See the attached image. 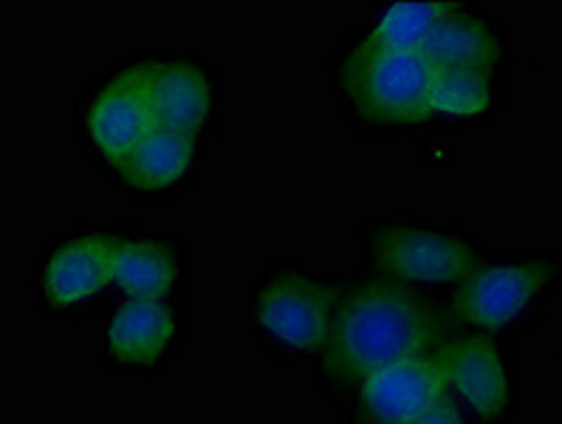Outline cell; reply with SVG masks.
Listing matches in <instances>:
<instances>
[{"label":"cell","mask_w":562,"mask_h":424,"mask_svg":"<svg viewBox=\"0 0 562 424\" xmlns=\"http://www.w3.org/2000/svg\"><path fill=\"white\" fill-rule=\"evenodd\" d=\"M452 332L450 298L384 278L362 264L342 269L331 334L308 365L314 388L328 404L342 402L368 373L432 354Z\"/></svg>","instance_id":"6da1fadb"},{"label":"cell","mask_w":562,"mask_h":424,"mask_svg":"<svg viewBox=\"0 0 562 424\" xmlns=\"http://www.w3.org/2000/svg\"><path fill=\"white\" fill-rule=\"evenodd\" d=\"M438 68L424 48H398L364 37L345 23L323 60L334 120L362 142L424 136V111Z\"/></svg>","instance_id":"7a4b0ae2"},{"label":"cell","mask_w":562,"mask_h":424,"mask_svg":"<svg viewBox=\"0 0 562 424\" xmlns=\"http://www.w3.org/2000/svg\"><path fill=\"white\" fill-rule=\"evenodd\" d=\"M342 272L269 255L246 280V337L271 365H312L328 343Z\"/></svg>","instance_id":"3957f363"},{"label":"cell","mask_w":562,"mask_h":424,"mask_svg":"<svg viewBox=\"0 0 562 424\" xmlns=\"http://www.w3.org/2000/svg\"><path fill=\"white\" fill-rule=\"evenodd\" d=\"M153 125V43L116 48L102 66L88 71L68 108L71 147L105 185Z\"/></svg>","instance_id":"277c9868"},{"label":"cell","mask_w":562,"mask_h":424,"mask_svg":"<svg viewBox=\"0 0 562 424\" xmlns=\"http://www.w3.org/2000/svg\"><path fill=\"white\" fill-rule=\"evenodd\" d=\"M142 221L77 219L43 235L26 275L34 314L80 325L100 320L113 300V266Z\"/></svg>","instance_id":"5b68a950"},{"label":"cell","mask_w":562,"mask_h":424,"mask_svg":"<svg viewBox=\"0 0 562 424\" xmlns=\"http://www.w3.org/2000/svg\"><path fill=\"white\" fill-rule=\"evenodd\" d=\"M351 241L364 269L443 298L456 292L486 249L481 235L461 221L427 219L404 207L359 219Z\"/></svg>","instance_id":"8992f818"},{"label":"cell","mask_w":562,"mask_h":424,"mask_svg":"<svg viewBox=\"0 0 562 424\" xmlns=\"http://www.w3.org/2000/svg\"><path fill=\"white\" fill-rule=\"evenodd\" d=\"M562 292V260L537 246H486L450 294L458 328L515 339L535 328Z\"/></svg>","instance_id":"52a82bcc"},{"label":"cell","mask_w":562,"mask_h":424,"mask_svg":"<svg viewBox=\"0 0 562 424\" xmlns=\"http://www.w3.org/2000/svg\"><path fill=\"white\" fill-rule=\"evenodd\" d=\"M192 339V298L111 300L97 320L93 365L113 382H159Z\"/></svg>","instance_id":"ba28073f"},{"label":"cell","mask_w":562,"mask_h":424,"mask_svg":"<svg viewBox=\"0 0 562 424\" xmlns=\"http://www.w3.org/2000/svg\"><path fill=\"white\" fill-rule=\"evenodd\" d=\"M447 391L477 424H509L520 408L515 339L458 328L432 352Z\"/></svg>","instance_id":"9c48e42d"},{"label":"cell","mask_w":562,"mask_h":424,"mask_svg":"<svg viewBox=\"0 0 562 424\" xmlns=\"http://www.w3.org/2000/svg\"><path fill=\"white\" fill-rule=\"evenodd\" d=\"M226 74L199 43H153V116L156 125L206 142L224 131Z\"/></svg>","instance_id":"30bf717a"},{"label":"cell","mask_w":562,"mask_h":424,"mask_svg":"<svg viewBox=\"0 0 562 424\" xmlns=\"http://www.w3.org/2000/svg\"><path fill=\"white\" fill-rule=\"evenodd\" d=\"M212 142L184 131L153 125L131 159L113 176L111 190L142 210L179 207L204 187Z\"/></svg>","instance_id":"8fae6325"},{"label":"cell","mask_w":562,"mask_h":424,"mask_svg":"<svg viewBox=\"0 0 562 424\" xmlns=\"http://www.w3.org/2000/svg\"><path fill=\"white\" fill-rule=\"evenodd\" d=\"M447 397L432 354L376 368L342 402L331 404L337 424H416Z\"/></svg>","instance_id":"7c38bea8"},{"label":"cell","mask_w":562,"mask_h":424,"mask_svg":"<svg viewBox=\"0 0 562 424\" xmlns=\"http://www.w3.org/2000/svg\"><path fill=\"white\" fill-rule=\"evenodd\" d=\"M199 249L179 230L139 224L122 244L113 266V300L192 298L190 272Z\"/></svg>","instance_id":"4fadbf2b"},{"label":"cell","mask_w":562,"mask_h":424,"mask_svg":"<svg viewBox=\"0 0 562 424\" xmlns=\"http://www.w3.org/2000/svg\"><path fill=\"white\" fill-rule=\"evenodd\" d=\"M501 68H441L424 111V136H458L490 125L503 108Z\"/></svg>","instance_id":"5bb4252c"},{"label":"cell","mask_w":562,"mask_h":424,"mask_svg":"<svg viewBox=\"0 0 562 424\" xmlns=\"http://www.w3.org/2000/svg\"><path fill=\"white\" fill-rule=\"evenodd\" d=\"M506 32L497 14L477 3L452 0L450 12L432 32L427 57L441 68H495L506 63Z\"/></svg>","instance_id":"9a60e30c"},{"label":"cell","mask_w":562,"mask_h":424,"mask_svg":"<svg viewBox=\"0 0 562 424\" xmlns=\"http://www.w3.org/2000/svg\"><path fill=\"white\" fill-rule=\"evenodd\" d=\"M416 424H477V422L470 416V413L463 411L461 402L447 391V397H443L436 408H430V411L424 413Z\"/></svg>","instance_id":"2e32d148"}]
</instances>
